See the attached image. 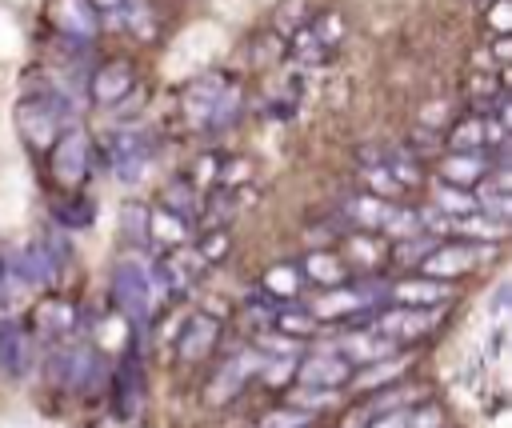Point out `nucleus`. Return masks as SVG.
Segmentation results:
<instances>
[{"label": "nucleus", "mask_w": 512, "mask_h": 428, "mask_svg": "<svg viewBox=\"0 0 512 428\" xmlns=\"http://www.w3.org/2000/svg\"><path fill=\"white\" fill-rule=\"evenodd\" d=\"M112 296H116V304L124 308V316H128V320L148 324V316H152L156 300H164L168 292L160 288V280H156L152 264H144V260L128 256V260H120V264H116V272H112Z\"/></svg>", "instance_id": "obj_1"}, {"label": "nucleus", "mask_w": 512, "mask_h": 428, "mask_svg": "<svg viewBox=\"0 0 512 428\" xmlns=\"http://www.w3.org/2000/svg\"><path fill=\"white\" fill-rule=\"evenodd\" d=\"M260 368H264V352H260V348H244V352L228 356V360L216 368V376L208 380L204 400H208L212 408H216V404H228L252 376H260Z\"/></svg>", "instance_id": "obj_2"}, {"label": "nucleus", "mask_w": 512, "mask_h": 428, "mask_svg": "<svg viewBox=\"0 0 512 428\" xmlns=\"http://www.w3.org/2000/svg\"><path fill=\"white\" fill-rule=\"evenodd\" d=\"M88 156H92V144L84 136L80 124H68L60 128V140L52 144V172L60 184H80L88 176Z\"/></svg>", "instance_id": "obj_3"}, {"label": "nucleus", "mask_w": 512, "mask_h": 428, "mask_svg": "<svg viewBox=\"0 0 512 428\" xmlns=\"http://www.w3.org/2000/svg\"><path fill=\"white\" fill-rule=\"evenodd\" d=\"M108 160L124 184H140L152 168V144L144 132H116L108 140Z\"/></svg>", "instance_id": "obj_4"}, {"label": "nucleus", "mask_w": 512, "mask_h": 428, "mask_svg": "<svg viewBox=\"0 0 512 428\" xmlns=\"http://www.w3.org/2000/svg\"><path fill=\"white\" fill-rule=\"evenodd\" d=\"M484 260H492V244H448V248L436 244V248L420 260V268H424L428 276L444 280V276H460V272H468V268H476V264H484Z\"/></svg>", "instance_id": "obj_5"}, {"label": "nucleus", "mask_w": 512, "mask_h": 428, "mask_svg": "<svg viewBox=\"0 0 512 428\" xmlns=\"http://www.w3.org/2000/svg\"><path fill=\"white\" fill-rule=\"evenodd\" d=\"M56 360H60V364H56V380H60L64 388L84 392V388H92V384L104 376V356H100L92 344H72V348H64Z\"/></svg>", "instance_id": "obj_6"}, {"label": "nucleus", "mask_w": 512, "mask_h": 428, "mask_svg": "<svg viewBox=\"0 0 512 428\" xmlns=\"http://www.w3.org/2000/svg\"><path fill=\"white\" fill-rule=\"evenodd\" d=\"M4 272H12L20 284H32V288H44V284L56 280V268L48 264V256H44L40 244H20V248L8 256Z\"/></svg>", "instance_id": "obj_7"}, {"label": "nucleus", "mask_w": 512, "mask_h": 428, "mask_svg": "<svg viewBox=\"0 0 512 428\" xmlns=\"http://www.w3.org/2000/svg\"><path fill=\"white\" fill-rule=\"evenodd\" d=\"M132 84H136V68H132L128 60H108V64L96 68V76H92V100H96V104H120Z\"/></svg>", "instance_id": "obj_8"}, {"label": "nucleus", "mask_w": 512, "mask_h": 428, "mask_svg": "<svg viewBox=\"0 0 512 428\" xmlns=\"http://www.w3.org/2000/svg\"><path fill=\"white\" fill-rule=\"evenodd\" d=\"M432 320H436V312L400 304V308H392V312H384V316L376 320V332L388 336V340H416V336H424V332L432 328Z\"/></svg>", "instance_id": "obj_9"}, {"label": "nucleus", "mask_w": 512, "mask_h": 428, "mask_svg": "<svg viewBox=\"0 0 512 428\" xmlns=\"http://www.w3.org/2000/svg\"><path fill=\"white\" fill-rule=\"evenodd\" d=\"M296 376H300V384L340 388V384L352 376V368H348V360H344V356H336V352H320V356H312V360L296 364Z\"/></svg>", "instance_id": "obj_10"}, {"label": "nucleus", "mask_w": 512, "mask_h": 428, "mask_svg": "<svg viewBox=\"0 0 512 428\" xmlns=\"http://www.w3.org/2000/svg\"><path fill=\"white\" fill-rule=\"evenodd\" d=\"M216 320L212 316H204V312H196V316H188V324H184V332H180V340H176V356L180 360H204L208 352H212V344H216Z\"/></svg>", "instance_id": "obj_11"}, {"label": "nucleus", "mask_w": 512, "mask_h": 428, "mask_svg": "<svg viewBox=\"0 0 512 428\" xmlns=\"http://www.w3.org/2000/svg\"><path fill=\"white\" fill-rule=\"evenodd\" d=\"M392 300L408 304V308H436V304L452 300V288L444 280H436V276H428V280H400L392 288Z\"/></svg>", "instance_id": "obj_12"}, {"label": "nucleus", "mask_w": 512, "mask_h": 428, "mask_svg": "<svg viewBox=\"0 0 512 428\" xmlns=\"http://www.w3.org/2000/svg\"><path fill=\"white\" fill-rule=\"evenodd\" d=\"M392 208H396V204H388L384 196L364 192V196H352V200L344 204V216H348V224H352V228H360V232H376V228H384V224H388Z\"/></svg>", "instance_id": "obj_13"}, {"label": "nucleus", "mask_w": 512, "mask_h": 428, "mask_svg": "<svg viewBox=\"0 0 512 428\" xmlns=\"http://www.w3.org/2000/svg\"><path fill=\"white\" fill-rule=\"evenodd\" d=\"M52 20H56V28H60L64 36H72V40H88V36L96 32V8H92L88 0H56Z\"/></svg>", "instance_id": "obj_14"}, {"label": "nucleus", "mask_w": 512, "mask_h": 428, "mask_svg": "<svg viewBox=\"0 0 512 428\" xmlns=\"http://www.w3.org/2000/svg\"><path fill=\"white\" fill-rule=\"evenodd\" d=\"M360 308H368L364 288H332V292L320 296L308 312L320 316V320H340V316H352V312H360Z\"/></svg>", "instance_id": "obj_15"}, {"label": "nucleus", "mask_w": 512, "mask_h": 428, "mask_svg": "<svg viewBox=\"0 0 512 428\" xmlns=\"http://www.w3.org/2000/svg\"><path fill=\"white\" fill-rule=\"evenodd\" d=\"M0 368L8 376H24L28 372V336L12 320H0Z\"/></svg>", "instance_id": "obj_16"}, {"label": "nucleus", "mask_w": 512, "mask_h": 428, "mask_svg": "<svg viewBox=\"0 0 512 428\" xmlns=\"http://www.w3.org/2000/svg\"><path fill=\"white\" fill-rule=\"evenodd\" d=\"M488 172V156L476 148V152H452V156H444V164H440V176L448 180V184H480V176Z\"/></svg>", "instance_id": "obj_17"}, {"label": "nucleus", "mask_w": 512, "mask_h": 428, "mask_svg": "<svg viewBox=\"0 0 512 428\" xmlns=\"http://www.w3.org/2000/svg\"><path fill=\"white\" fill-rule=\"evenodd\" d=\"M224 84H228L224 76H204V80H196V84L188 88V96H184V112H188V120H192L196 128H208L212 100H216V92H220Z\"/></svg>", "instance_id": "obj_18"}, {"label": "nucleus", "mask_w": 512, "mask_h": 428, "mask_svg": "<svg viewBox=\"0 0 512 428\" xmlns=\"http://www.w3.org/2000/svg\"><path fill=\"white\" fill-rule=\"evenodd\" d=\"M388 348H392V340L380 336L376 328H360V332L340 340V352L352 356V360H380V356H388Z\"/></svg>", "instance_id": "obj_19"}, {"label": "nucleus", "mask_w": 512, "mask_h": 428, "mask_svg": "<svg viewBox=\"0 0 512 428\" xmlns=\"http://www.w3.org/2000/svg\"><path fill=\"white\" fill-rule=\"evenodd\" d=\"M452 228L456 232H464V236H472V240H484V244H496V240H504L508 236V220H492V216H476V212H468V216H452Z\"/></svg>", "instance_id": "obj_20"}, {"label": "nucleus", "mask_w": 512, "mask_h": 428, "mask_svg": "<svg viewBox=\"0 0 512 428\" xmlns=\"http://www.w3.org/2000/svg\"><path fill=\"white\" fill-rule=\"evenodd\" d=\"M184 228H188V220H180L176 212H168V208H156V212H148V232L160 240V244H184Z\"/></svg>", "instance_id": "obj_21"}, {"label": "nucleus", "mask_w": 512, "mask_h": 428, "mask_svg": "<svg viewBox=\"0 0 512 428\" xmlns=\"http://www.w3.org/2000/svg\"><path fill=\"white\" fill-rule=\"evenodd\" d=\"M72 308L64 304V300H44L40 308H36V328L44 332V336H60V332H68L72 328Z\"/></svg>", "instance_id": "obj_22"}, {"label": "nucleus", "mask_w": 512, "mask_h": 428, "mask_svg": "<svg viewBox=\"0 0 512 428\" xmlns=\"http://www.w3.org/2000/svg\"><path fill=\"white\" fill-rule=\"evenodd\" d=\"M448 144H452L456 152H476V148H484V120H480V116L456 120L452 132H448Z\"/></svg>", "instance_id": "obj_23"}, {"label": "nucleus", "mask_w": 512, "mask_h": 428, "mask_svg": "<svg viewBox=\"0 0 512 428\" xmlns=\"http://www.w3.org/2000/svg\"><path fill=\"white\" fill-rule=\"evenodd\" d=\"M432 248H436V240H432L428 232L404 236V240H396V248H392V264H400V268H412V264H420V260H424Z\"/></svg>", "instance_id": "obj_24"}, {"label": "nucleus", "mask_w": 512, "mask_h": 428, "mask_svg": "<svg viewBox=\"0 0 512 428\" xmlns=\"http://www.w3.org/2000/svg\"><path fill=\"white\" fill-rule=\"evenodd\" d=\"M436 208L448 212V216H468V212H476V196L460 192V184L440 180V184H436Z\"/></svg>", "instance_id": "obj_25"}, {"label": "nucleus", "mask_w": 512, "mask_h": 428, "mask_svg": "<svg viewBox=\"0 0 512 428\" xmlns=\"http://www.w3.org/2000/svg\"><path fill=\"white\" fill-rule=\"evenodd\" d=\"M272 328H280V332H292V336H308V332H316V316L308 312V308H276L272 312Z\"/></svg>", "instance_id": "obj_26"}, {"label": "nucleus", "mask_w": 512, "mask_h": 428, "mask_svg": "<svg viewBox=\"0 0 512 428\" xmlns=\"http://www.w3.org/2000/svg\"><path fill=\"white\" fill-rule=\"evenodd\" d=\"M380 164L392 172V180L400 184V188H412V184H420V164L408 156V152H380Z\"/></svg>", "instance_id": "obj_27"}, {"label": "nucleus", "mask_w": 512, "mask_h": 428, "mask_svg": "<svg viewBox=\"0 0 512 428\" xmlns=\"http://www.w3.org/2000/svg\"><path fill=\"white\" fill-rule=\"evenodd\" d=\"M312 280H320V284H344V276H348V268L336 260V256H328V252H312L308 256V268H304Z\"/></svg>", "instance_id": "obj_28"}, {"label": "nucleus", "mask_w": 512, "mask_h": 428, "mask_svg": "<svg viewBox=\"0 0 512 428\" xmlns=\"http://www.w3.org/2000/svg\"><path fill=\"white\" fill-rule=\"evenodd\" d=\"M56 216H60V224H64V232H68V228H88L92 216H96V208H92V200L72 196V200H64V204L56 208Z\"/></svg>", "instance_id": "obj_29"}, {"label": "nucleus", "mask_w": 512, "mask_h": 428, "mask_svg": "<svg viewBox=\"0 0 512 428\" xmlns=\"http://www.w3.org/2000/svg\"><path fill=\"white\" fill-rule=\"evenodd\" d=\"M296 288H300V272L292 264L268 268V276H264V292L268 296H296Z\"/></svg>", "instance_id": "obj_30"}, {"label": "nucleus", "mask_w": 512, "mask_h": 428, "mask_svg": "<svg viewBox=\"0 0 512 428\" xmlns=\"http://www.w3.org/2000/svg\"><path fill=\"white\" fill-rule=\"evenodd\" d=\"M332 400H336V392H332V388H316V384H300V388L288 392V404H292V408H304V412L328 408Z\"/></svg>", "instance_id": "obj_31"}, {"label": "nucleus", "mask_w": 512, "mask_h": 428, "mask_svg": "<svg viewBox=\"0 0 512 428\" xmlns=\"http://www.w3.org/2000/svg\"><path fill=\"white\" fill-rule=\"evenodd\" d=\"M404 368V356H380V360H372V368H364L360 376H356V388H376V384H384V380H392L396 372Z\"/></svg>", "instance_id": "obj_32"}, {"label": "nucleus", "mask_w": 512, "mask_h": 428, "mask_svg": "<svg viewBox=\"0 0 512 428\" xmlns=\"http://www.w3.org/2000/svg\"><path fill=\"white\" fill-rule=\"evenodd\" d=\"M312 424V412L304 408H272L268 416H260L256 428H308Z\"/></svg>", "instance_id": "obj_33"}, {"label": "nucleus", "mask_w": 512, "mask_h": 428, "mask_svg": "<svg viewBox=\"0 0 512 428\" xmlns=\"http://www.w3.org/2000/svg\"><path fill=\"white\" fill-rule=\"evenodd\" d=\"M120 224H124V236H132L136 244L148 240V208L144 204H124L120 208Z\"/></svg>", "instance_id": "obj_34"}, {"label": "nucleus", "mask_w": 512, "mask_h": 428, "mask_svg": "<svg viewBox=\"0 0 512 428\" xmlns=\"http://www.w3.org/2000/svg\"><path fill=\"white\" fill-rule=\"evenodd\" d=\"M384 232H388L392 240H404V236L424 232V228H420V212H412V208H392V216H388Z\"/></svg>", "instance_id": "obj_35"}, {"label": "nucleus", "mask_w": 512, "mask_h": 428, "mask_svg": "<svg viewBox=\"0 0 512 428\" xmlns=\"http://www.w3.org/2000/svg\"><path fill=\"white\" fill-rule=\"evenodd\" d=\"M364 180H368V184H372V192H376V196H384V200H392V196H400V192H404V188L392 180V172H388L384 164H368V168H364Z\"/></svg>", "instance_id": "obj_36"}, {"label": "nucleus", "mask_w": 512, "mask_h": 428, "mask_svg": "<svg viewBox=\"0 0 512 428\" xmlns=\"http://www.w3.org/2000/svg\"><path fill=\"white\" fill-rule=\"evenodd\" d=\"M476 208L484 216H492V220H508L512 216V196L508 192H480L476 196Z\"/></svg>", "instance_id": "obj_37"}, {"label": "nucleus", "mask_w": 512, "mask_h": 428, "mask_svg": "<svg viewBox=\"0 0 512 428\" xmlns=\"http://www.w3.org/2000/svg\"><path fill=\"white\" fill-rule=\"evenodd\" d=\"M168 212H176L180 220H188V212H196V192H192V184H172L168 188V204H164Z\"/></svg>", "instance_id": "obj_38"}, {"label": "nucleus", "mask_w": 512, "mask_h": 428, "mask_svg": "<svg viewBox=\"0 0 512 428\" xmlns=\"http://www.w3.org/2000/svg\"><path fill=\"white\" fill-rule=\"evenodd\" d=\"M260 376H264L268 384H284L288 376H296V360H292V356H264Z\"/></svg>", "instance_id": "obj_39"}, {"label": "nucleus", "mask_w": 512, "mask_h": 428, "mask_svg": "<svg viewBox=\"0 0 512 428\" xmlns=\"http://www.w3.org/2000/svg\"><path fill=\"white\" fill-rule=\"evenodd\" d=\"M340 32H344V20H340L336 12L320 16V20H316V28H312V36L320 40V48H332V44L340 40Z\"/></svg>", "instance_id": "obj_40"}, {"label": "nucleus", "mask_w": 512, "mask_h": 428, "mask_svg": "<svg viewBox=\"0 0 512 428\" xmlns=\"http://www.w3.org/2000/svg\"><path fill=\"white\" fill-rule=\"evenodd\" d=\"M292 52H296L300 60H320V56H324V48H320V40L312 36V28H300V32L292 36Z\"/></svg>", "instance_id": "obj_41"}, {"label": "nucleus", "mask_w": 512, "mask_h": 428, "mask_svg": "<svg viewBox=\"0 0 512 428\" xmlns=\"http://www.w3.org/2000/svg\"><path fill=\"white\" fill-rule=\"evenodd\" d=\"M348 248H352V256H356V260H364V264H376V260H380V248L372 244V236H368V232H356Z\"/></svg>", "instance_id": "obj_42"}, {"label": "nucleus", "mask_w": 512, "mask_h": 428, "mask_svg": "<svg viewBox=\"0 0 512 428\" xmlns=\"http://www.w3.org/2000/svg\"><path fill=\"white\" fill-rule=\"evenodd\" d=\"M488 28H492L496 36L512 28V16H508V0H496V4L488 8Z\"/></svg>", "instance_id": "obj_43"}, {"label": "nucleus", "mask_w": 512, "mask_h": 428, "mask_svg": "<svg viewBox=\"0 0 512 428\" xmlns=\"http://www.w3.org/2000/svg\"><path fill=\"white\" fill-rule=\"evenodd\" d=\"M228 252V232H208V240L200 244V256L204 260H216V256H224Z\"/></svg>", "instance_id": "obj_44"}, {"label": "nucleus", "mask_w": 512, "mask_h": 428, "mask_svg": "<svg viewBox=\"0 0 512 428\" xmlns=\"http://www.w3.org/2000/svg\"><path fill=\"white\" fill-rule=\"evenodd\" d=\"M364 428H408V412H404V408L380 412V416H372V424H364Z\"/></svg>", "instance_id": "obj_45"}, {"label": "nucleus", "mask_w": 512, "mask_h": 428, "mask_svg": "<svg viewBox=\"0 0 512 428\" xmlns=\"http://www.w3.org/2000/svg\"><path fill=\"white\" fill-rule=\"evenodd\" d=\"M408 428H440V408H420V412H408Z\"/></svg>", "instance_id": "obj_46"}, {"label": "nucleus", "mask_w": 512, "mask_h": 428, "mask_svg": "<svg viewBox=\"0 0 512 428\" xmlns=\"http://www.w3.org/2000/svg\"><path fill=\"white\" fill-rule=\"evenodd\" d=\"M492 56H496V64H508V56H512V44H508V32H500V36L492 40Z\"/></svg>", "instance_id": "obj_47"}, {"label": "nucleus", "mask_w": 512, "mask_h": 428, "mask_svg": "<svg viewBox=\"0 0 512 428\" xmlns=\"http://www.w3.org/2000/svg\"><path fill=\"white\" fill-rule=\"evenodd\" d=\"M244 176H248V164H244V160H236V164H232V172H220V180H224V184H236V180H244Z\"/></svg>", "instance_id": "obj_48"}]
</instances>
